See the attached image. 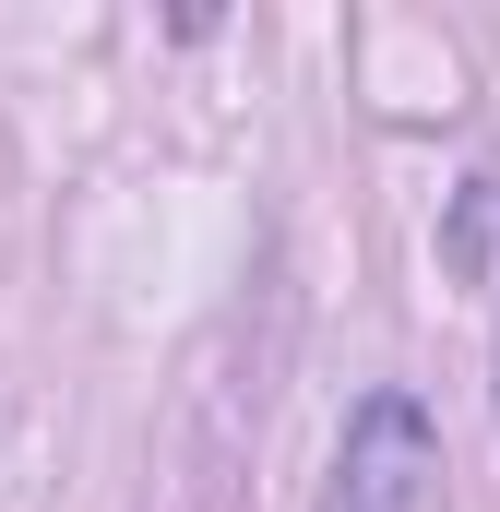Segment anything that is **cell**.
<instances>
[{
  "label": "cell",
  "instance_id": "cell-1",
  "mask_svg": "<svg viewBox=\"0 0 500 512\" xmlns=\"http://www.w3.org/2000/svg\"><path fill=\"white\" fill-rule=\"evenodd\" d=\"M322 512H453V489H441V429H429L405 393H370V405L346 417L334 501Z\"/></svg>",
  "mask_w": 500,
  "mask_h": 512
}]
</instances>
